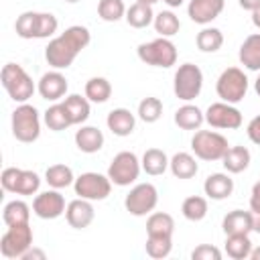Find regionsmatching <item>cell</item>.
<instances>
[{
    "label": "cell",
    "mask_w": 260,
    "mask_h": 260,
    "mask_svg": "<svg viewBox=\"0 0 260 260\" xmlns=\"http://www.w3.org/2000/svg\"><path fill=\"white\" fill-rule=\"evenodd\" d=\"M0 81H2V87L6 89V93L10 95V100H14L18 104H26L28 98H32V93H35V83H32L30 75L16 63H6L2 67Z\"/></svg>",
    "instance_id": "7a4b0ae2"
},
{
    "label": "cell",
    "mask_w": 260,
    "mask_h": 260,
    "mask_svg": "<svg viewBox=\"0 0 260 260\" xmlns=\"http://www.w3.org/2000/svg\"><path fill=\"white\" fill-rule=\"evenodd\" d=\"M65 2H71L73 4V2H79V0H65Z\"/></svg>",
    "instance_id": "11a10c76"
},
{
    "label": "cell",
    "mask_w": 260,
    "mask_h": 260,
    "mask_svg": "<svg viewBox=\"0 0 260 260\" xmlns=\"http://www.w3.org/2000/svg\"><path fill=\"white\" fill-rule=\"evenodd\" d=\"M203 122H205V114L193 104H185L175 112V124L183 130H199Z\"/></svg>",
    "instance_id": "603a6c76"
},
{
    "label": "cell",
    "mask_w": 260,
    "mask_h": 260,
    "mask_svg": "<svg viewBox=\"0 0 260 260\" xmlns=\"http://www.w3.org/2000/svg\"><path fill=\"white\" fill-rule=\"evenodd\" d=\"M89 30L81 24H73L65 28V32L49 41L45 49V59L53 69H67L75 61V57L89 45Z\"/></svg>",
    "instance_id": "6da1fadb"
},
{
    "label": "cell",
    "mask_w": 260,
    "mask_h": 260,
    "mask_svg": "<svg viewBox=\"0 0 260 260\" xmlns=\"http://www.w3.org/2000/svg\"><path fill=\"white\" fill-rule=\"evenodd\" d=\"M138 116L140 120H144L146 124H152L156 122L160 116H162V102L158 98H144L140 104H138Z\"/></svg>",
    "instance_id": "ab89813d"
},
{
    "label": "cell",
    "mask_w": 260,
    "mask_h": 260,
    "mask_svg": "<svg viewBox=\"0 0 260 260\" xmlns=\"http://www.w3.org/2000/svg\"><path fill=\"white\" fill-rule=\"evenodd\" d=\"M110 95H112V85L106 77H91L85 83V98L89 102L104 104V102L110 100Z\"/></svg>",
    "instance_id": "d6a6232c"
},
{
    "label": "cell",
    "mask_w": 260,
    "mask_h": 260,
    "mask_svg": "<svg viewBox=\"0 0 260 260\" xmlns=\"http://www.w3.org/2000/svg\"><path fill=\"white\" fill-rule=\"evenodd\" d=\"M217 95L228 104H238L246 98L248 91V77L240 67H228L221 71L215 83Z\"/></svg>",
    "instance_id": "8992f818"
},
{
    "label": "cell",
    "mask_w": 260,
    "mask_h": 260,
    "mask_svg": "<svg viewBox=\"0 0 260 260\" xmlns=\"http://www.w3.org/2000/svg\"><path fill=\"white\" fill-rule=\"evenodd\" d=\"M254 89H256V93L260 95V75H258V79H256V83H254Z\"/></svg>",
    "instance_id": "f5cc1de1"
},
{
    "label": "cell",
    "mask_w": 260,
    "mask_h": 260,
    "mask_svg": "<svg viewBox=\"0 0 260 260\" xmlns=\"http://www.w3.org/2000/svg\"><path fill=\"white\" fill-rule=\"evenodd\" d=\"M254 232L260 234V213H254Z\"/></svg>",
    "instance_id": "681fc988"
},
{
    "label": "cell",
    "mask_w": 260,
    "mask_h": 260,
    "mask_svg": "<svg viewBox=\"0 0 260 260\" xmlns=\"http://www.w3.org/2000/svg\"><path fill=\"white\" fill-rule=\"evenodd\" d=\"M136 51H138V59L146 65L167 69L177 63V47L167 37H158L150 43H142V45H138Z\"/></svg>",
    "instance_id": "3957f363"
},
{
    "label": "cell",
    "mask_w": 260,
    "mask_h": 260,
    "mask_svg": "<svg viewBox=\"0 0 260 260\" xmlns=\"http://www.w3.org/2000/svg\"><path fill=\"white\" fill-rule=\"evenodd\" d=\"M252 252L250 234H230L225 238V254L234 260H246Z\"/></svg>",
    "instance_id": "d4e9b609"
},
{
    "label": "cell",
    "mask_w": 260,
    "mask_h": 260,
    "mask_svg": "<svg viewBox=\"0 0 260 260\" xmlns=\"http://www.w3.org/2000/svg\"><path fill=\"white\" fill-rule=\"evenodd\" d=\"M65 209H67L65 199L57 189L45 191V193L37 195L35 201H32V211L41 219H57L59 215L65 213Z\"/></svg>",
    "instance_id": "5bb4252c"
},
{
    "label": "cell",
    "mask_w": 260,
    "mask_h": 260,
    "mask_svg": "<svg viewBox=\"0 0 260 260\" xmlns=\"http://www.w3.org/2000/svg\"><path fill=\"white\" fill-rule=\"evenodd\" d=\"M191 258L193 260H219L221 252L211 244H201L191 252Z\"/></svg>",
    "instance_id": "7bdbcfd3"
},
{
    "label": "cell",
    "mask_w": 260,
    "mask_h": 260,
    "mask_svg": "<svg viewBox=\"0 0 260 260\" xmlns=\"http://www.w3.org/2000/svg\"><path fill=\"white\" fill-rule=\"evenodd\" d=\"M225 0H191L187 6V14L197 24H209L223 10Z\"/></svg>",
    "instance_id": "2e32d148"
},
{
    "label": "cell",
    "mask_w": 260,
    "mask_h": 260,
    "mask_svg": "<svg viewBox=\"0 0 260 260\" xmlns=\"http://www.w3.org/2000/svg\"><path fill=\"white\" fill-rule=\"evenodd\" d=\"M140 167H142V165L138 162V156H136L134 152L122 150V152H118V154L112 158V162H110V167H108V177H110V181H112L114 185L126 187V185L134 183V181L138 179Z\"/></svg>",
    "instance_id": "9c48e42d"
},
{
    "label": "cell",
    "mask_w": 260,
    "mask_h": 260,
    "mask_svg": "<svg viewBox=\"0 0 260 260\" xmlns=\"http://www.w3.org/2000/svg\"><path fill=\"white\" fill-rule=\"evenodd\" d=\"M197 49L203 51V53H215L217 49H221L223 45V35L219 28H213V26H205L203 30L197 32Z\"/></svg>",
    "instance_id": "1f68e13d"
},
{
    "label": "cell",
    "mask_w": 260,
    "mask_h": 260,
    "mask_svg": "<svg viewBox=\"0 0 260 260\" xmlns=\"http://www.w3.org/2000/svg\"><path fill=\"white\" fill-rule=\"evenodd\" d=\"M144 248L150 258H167L173 250V236H148Z\"/></svg>",
    "instance_id": "8d00e7d4"
},
{
    "label": "cell",
    "mask_w": 260,
    "mask_h": 260,
    "mask_svg": "<svg viewBox=\"0 0 260 260\" xmlns=\"http://www.w3.org/2000/svg\"><path fill=\"white\" fill-rule=\"evenodd\" d=\"M205 122L211 128H223V130H236L242 126V112L234 108L228 102L211 104L205 112Z\"/></svg>",
    "instance_id": "4fadbf2b"
},
{
    "label": "cell",
    "mask_w": 260,
    "mask_h": 260,
    "mask_svg": "<svg viewBox=\"0 0 260 260\" xmlns=\"http://www.w3.org/2000/svg\"><path fill=\"white\" fill-rule=\"evenodd\" d=\"M32 248V230L28 223L8 225L0 240V252L4 258H22L26 250Z\"/></svg>",
    "instance_id": "ba28073f"
},
{
    "label": "cell",
    "mask_w": 260,
    "mask_h": 260,
    "mask_svg": "<svg viewBox=\"0 0 260 260\" xmlns=\"http://www.w3.org/2000/svg\"><path fill=\"white\" fill-rule=\"evenodd\" d=\"M221 228H223L225 236H230V234H250V232H254V213L244 211V209H234L223 217Z\"/></svg>",
    "instance_id": "d6986e66"
},
{
    "label": "cell",
    "mask_w": 260,
    "mask_h": 260,
    "mask_svg": "<svg viewBox=\"0 0 260 260\" xmlns=\"http://www.w3.org/2000/svg\"><path fill=\"white\" fill-rule=\"evenodd\" d=\"M154 30L160 35V37H173V35H177L179 32V28H181V22H179V16L175 14V12H171V10H162V12H158L156 16H154Z\"/></svg>",
    "instance_id": "d590c367"
},
{
    "label": "cell",
    "mask_w": 260,
    "mask_h": 260,
    "mask_svg": "<svg viewBox=\"0 0 260 260\" xmlns=\"http://www.w3.org/2000/svg\"><path fill=\"white\" fill-rule=\"evenodd\" d=\"M203 191L209 199H215V201H221V199H228L232 193H234V179L225 173H213L205 179L203 183Z\"/></svg>",
    "instance_id": "ac0fdd59"
},
{
    "label": "cell",
    "mask_w": 260,
    "mask_h": 260,
    "mask_svg": "<svg viewBox=\"0 0 260 260\" xmlns=\"http://www.w3.org/2000/svg\"><path fill=\"white\" fill-rule=\"evenodd\" d=\"M230 144L225 136L213 130H197L191 138V150L201 160H221Z\"/></svg>",
    "instance_id": "5b68a950"
},
{
    "label": "cell",
    "mask_w": 260,
    "mask_h": 260,
    "mask_svg": "<svg viewBox=\"0 0 260 260\" xmlns=\"http://www.w3.org/2000/svg\"><path fill=\"white\" fill-rule=\"evenodd\" d=\"M45 124L53 132H61V130L73 126L71 124V118H69V114H67V110H65L63 104H53L51 108H47V112H45Z\"/></svg>",
    "instance_id": "836d02e7"
},
{
    "label": "cell",
    "mask_w": 260,
    "mask_h": 260,
    "mask_svg": "<svg viewBox=\"0 0 260 260\" xmlns=\"http://www.w3.org/2000/svg\"><path fill=\"white\" fill-rule=\"evenodd\" d=\"M93 217H95L93 205H91L89 199H83V197L73 199V201L67 205V209H65V219H67V223H69L71 228H75V230L87 228V225L93 221Z\"/></svg>",
    "instance_id": "9a60e30c"
},
{
    "label": "cell",
    "mask_w": 260,
    "mask_h": 260,
    "mask_svg": "<svg viewBox=\"0 0 260 260\" xmlns=\"http://www.w3.org/2000/svg\"><path fill=\"white\" fill-rule=\"evenodd\" d=\"M0 183H2L4 191L16 193V195H32L41 187V179L35 171H24V169H16V167L4 169Z\"/></svg>",
    "instance_id": "30bf717a"
},
{
    "label": "cell",
    "mask_w": 260,
    "mask_h": 260,
    "mask_svg": "<svg viewBox=\"0 0 260 260\" xmlns=\"http://www.w3.org/2000/svg\"><path fill=\"white\" fill-rule=\"evenodd\" d=\"M73 189L75 195L89 199V201H102L110 195L112 191V181L108 175H100V173H81L75 181H73Z\"/></svg>",
    "instance_id": "8fae6325"
},
{
    "label": "cell",
    "mask_w": 260,
    "mask_h": 260,
    "mask_svg": "<svg viewBox=\"0 0 260 260\" xmlns=\"http://www.w3.org/2000/svg\"><path fill=\"white\" fill-rule=\"evenodd\" d=\"M106 124H108V128H110L116 136H130L132 130H134V126H136V118H134V114H132L130 110H126V108H116V110H112V112L108 114Z\"/></svg>",
    "instance_id": "ffe728a7"
},
{
    "label": "cell",
    "mask_w": 260,
    "mask_h": 260,
    "mask_svg": "<svg viewBox=\"0 0 260 260\" xmlns=\"http://www.w3.org/2000/svg\"><path fill=\"white\" fill-rule=\"evenodd\" d=\"M45 260V252L43 250H37V248H28L26 254L22 256V260Z\"/></svg>",
    "instance_id": "bcb514c9"
},
{
    "label": "cell",
    "mask_w": 260,
    "mask_h": 260,
    "mask_svg": "<svg viewBox=\"0 0 260 260\" xmlns=\"http://www.w3.org/2000/svg\"><path fill=\"white\" fill-rule=\"evenodd\" d=\"M37 18H39V12H22L18 18H16V35L22 37V39H37Z\"/></svg>",
    "instance_id": "60d3db41"
},
{
    "label": "cell",
    "mask_w": 260,
    "mask_h": 260,
    "mask_svg": "<svg viewBox=\"0 0 260 260\" xmlns=\"http://www.w3.org/2000/svg\"><path fill=\"white\" fill-rule=\"evenodd\" d=\"M142 169L146 175H162L167 169H169V158L167 154L160 150V148H148L144 154H142Z\"/></svg>",
    "instance_id": "f1b7e54d"
},
{
    "label": "cell",
    "mask_w": 260,
    "mask_h": 260,
    "mask_svg": "<svg viewBox=\"0 0 260 260\" xmlns=\"http://www.w3.org/2000/svg\"><path fill=\"white\" fill-rule=\"evenodd\" d=\"M67 79L63 73H59V69L55 71H49L45 73L41 79H39V93L43 100L47 102H57L61 100L65 93H67Z\"/></svg>",
    "instance_id": "e0dca14e"
},
{
    "label": "cell",
    "mask_w": 260,
    "mask_h": 260,
    "mask_svg": "<svg viewBox=\"0 0 260 260\" xmlns=\"http://www.w3.org/2000/svg\"><path fill=\"white\" fill-rule=\"evenodd\" d=\"M28 217H30V207L24 203V201H10L4 205V211H2V219L6 225H18V223H28Z\"/></svg>",
    "instance_id": "4dcf8cb0"
},
{
    "label": "cell",
    "mask_w": 260,
    "mask_h": 260,
    "mask_svg": "<svg viewBox=\"0 0 260 260\" xmlns=\"http://www.w3.org/2000/svg\"><path fill=\"white\" fill-rule=\"evenodd\" d=\"M156 203H158V191L152 183H140V185L132 187L124 199L126 209L136 217L150 213L156 207Z\"/></svg>",
    "instance_id": "7c38bea8"
},
{
    "label": "cell",
    "mask_w": 260,
    "mask_h": 260,
    "mask_svg": "<svg viewBox=\"0 0 260 260\" xmlns=\"http://www.w3.org/2000/svg\"><path fill=\"white\" fill-rule=\"evenodd\" d=\"M181 211L189 221H201L207 215V199L199 195H191L183 201Z\"/></svg>",
    "instance_id": "74e56055"
},
{
    "label": "cell",
    "mask_w": 260,
    "mask_h": 260,
    "mask_svg": "<svg viewBox=\"0 0 260 260\" xmlns=\"http://www.w3.org/2000/svg\"><path fill=\"white\" fill-rule=\"evenodd\" d=\"M240 63L250 71H260V32L244 39L240 47Z\"/></svg>",
    "instance_id": "44dd1931"
},
{
    "label": "cell",
    "mask_w": 260,
    "mask_h": 260,
    "mask_svg": "<svg viewBox=\"0 0 260 260\" xmlns=\"http://www.w3.org/2000/svg\"><path fill=\"white\" fill-rule=\"evenodd\" d=\"M173 230H175V219L169 213L156 211V213H150L146 219L148 236H173Z\"/></svg>",
    "instance_id": "f546056e"
},
{
    "label": "cell",
    "mask_w": 260,
    "mask_h": 260,
    "mask_svg": "<svg viewBox=\"0 0 260 260\" xmlns=\"http://www.w3.org/2000/svg\"><path fill=\"white\" fill-rule=\"evenodd\" d=\"M238 2H240V6H242L244 10H250V12L260 6V0H238Z\"/></svg>",
    "instance_id": "7dc6e473"
},
{
    "label": "cell",
    "mask_w": 260,
    "mask_h": 260,
    "mask_svg": "<svg viewBox=\"0 0 260 260\" xmlns=\"http://www.w3.org/2000/svg\"><path fill=\"white\" fill-rule=\"evenodd\" d=\"M45 181L53 189H63V187H69L75 181V177L67 165H51L45 173Z\"/></svg>",
    "instance_id": "e575fe53"
},
{
    "label": "cell",
    "mask_w": 260,
    "mask_h": 260,
    "mask_svg": "<svg viewBox=\"0 0 260 260\" xmlns=\"http://www.w3.org/2000/svg\"><path fill=\"white\" fill-rule=\"evenodd\" d=\"M12 134L18 142H35L41 134V118L35 106L20 104L12 112Z\"/></svg>",
    "instance_id": "277c9868"
},
{
    "label": "cell",
    "mask_w": 260,
    "mask_h": 260,
    "mask_svg": "<svg viewBox=\"0 0 260 260\" xmlns=\"http://www.w3.org/2000/svg\"><path fill=\"white\" fill-rule=\"evenodd\" d=\"M250 258H252V260H260V248H252Z\"/></svg>",
    "instance_id": "816d5d0a"
},
{
    "label": "cell",
    "mask_w": 260,
    "mask_h": 260,
    "mask_svg": "<svg viewBox=\"0 0 260 260\" xmlns=\"http://www.w3.org/2000/svg\"><path fill=\"white\" fill-rule=\"evenodd\" d=\"M75 144H77V148L81 152L93 154L104 146V134L95 126H81L75 132Z\"/></svg>",
    "instance_id": "7402d4cb"
},
{
    "label": "cell",
    "mask_w": 260,
    "mask_h": 260,
    "mask_svg": "<svg viewBox=\"0 0 260 260\" xmlns=\"http://www.w3.org/2000/svg\"><path fill=\"white\" fill-rule=\"evenodd\" d=\"M250 211H252V213H260V181H256L254 187H252V195H250Z\"/></svg>",
    "instance_id": "f6af8a7d"
},
{
    "label": "cell",
    "mask_w": 260,
    "mask_h": 260,
    "mask_svg": "<svg viewBox=\"0 0 260 260\" xmlns=\"http://www.w3.org/2000/svg\"><path fill=\"white\" fill-rule=\"evenodd\" d=\"M63 106H65V110H67V114L71 118V124H83L89 118V100L81 98L79 93L67 95Z\"/></svg>",
    "instance_id": "4316f807"
},
{
    "label": "cell",
    "mask_w": 260,
    "mask_h": 260,
    "mask_svg": "<svg viewBox=\"0 0 260 260\" xmlns=\"http://www.w3.org/2000/svg\"><path fill=\"white\" fill-rule=\"evenodd\" d=\"M252 22H254L256 28H260V6L256 10H252Z\"/></svg>",
    "instance_id": "c3c4849f"
},
{
    "label": "cell",
    "mask_w": 260,
    "mask_h": 260,
    "mask_svg": "<svg viewBox=\"0 0 260 260\" xmlns=\"http://www.w3.org/2000/svg\"><path fill=\"white\" fill-rule=\"evenodd\" d=\"M221 165L228 173H242L250 165V150L246 146H230L221 158Z\"/></svg>",
    "instance_id": "cb8c5ba5"
},
{
    "label": "cell",
    "mask_w": 260,
    "mask_h": 260,
    "mask_svg": "<svg viewBox=\"0 0 260 260\" xmlns=\"http://www.w3.org/2000/svg\"><path fill=\"white\" fill-rule=\"evenodd\" d=\"M136 2H142V4H150V6H152V4L158 2V0H136Z\"/></svg>",
    "instance_id": "db71d44e"
},
{
    "label": "cell",
    "mask_w": 260,
    "mask_h": 260,
    "mask_svg": "<svg viewBox=\"0 0 260 260\" xmlns=\"http://www.w3.org/2000/svg\"><path fill=\"white\" fill-rule=\"evenodd\" d=\"M248 138L254 142V144H258L260 146V114L256 116V118H252L250 120V124H248Z\"/></svg>",
    "instance_id": "ee69618b"
},
{
    "label": "cell",
    "mask_w": 260,
    "mask_h": 260,
    "mask_svg": "<svg viewBox=\"0 0 260 260\" xmlns=\"http://www.w3.org/2000/svg\"><path fill=\"white\" fill-rule=\"evenodd\" d=\"M201 87H203L201 69L197 65H193V63L179 65V69L175 73V83H173L175 95L179 100H183V102H191L201 93Z\"/></svg>",
    "instance_id": "52a82bcc"
},
{
    "label": "cell",
    "mask_w": 260,
    "mask_h": 260,
    "mask_svg": "<svg viewBox=\"0 0 260 260\" xmlns=\"http://www.w3.org/2000/svg\"><path fill=\"white\" fill-rule=\"evenodd\" d=\"M126 22L132 28H146L150 22H154V14H152V6L150 4H142V2H134L128 10H126Z\"/></svg>",
    "instance_id": "83f0119b"
},
{
    "label": "cell",
    "mask_w": 260,
    "mask_h": 260,
    "mask_svg": "<svg viewBox=\"0 0 260 260\" xmlns=\"http://www.w3.org/2000/svg\"><path fill=\"white\" fill-rule=\"evenodd\" d=\"M165 4H169L171 8H177V6H181L183 4V0H162Z\"/></svg>",
    "instance_id": "f907efd6"
},
{
    "label": "cell",
    "mask_w": 260,
    "mask_h": 260,
    "mask_svg": "<svg viewBox=\"0 0 260 260\" xmlns=\"http://www.w3.org/2000/svg\"><path fill=\"white\" fill-rule=\"evenodd\" d=\"M57 18L51 14V12H39V18H37V39H47L51 35L57 32Z\"/></svg>",
    "instance_id": "b9f144b4"
},
{
    "label": "cell",
    "mask_w": 260,
    "mask_h": 260,
    "mask_svg": "<svg viewBox=\"0 0 260 260\" xmlns=\"http://www.w3.org/2000/svg\"><path fill=\"white\" fill-rule=\"evenodd\" d=\"M169 169L177 179H191L197 175V162L195 156H191L189 152H177L171 160H169Z\"/></svg>",
    "instance_id": "484cf974"
},
{
    "label": "cell",
    "mask_w": 260,
    "mask_h": 260,
    "mask_svg": "<svg viewBox=\"0 0 260 260\" xmlns=\"http://www.w3.org/2000/svg\"><path fill=\"white\" fill-rule=\"evenodd\" d=\"M98 14L106 22H116L126 14V6L122 0H100Z\"/></svg>",
    "instance_id": "f35d334b"
}]
</instances>
